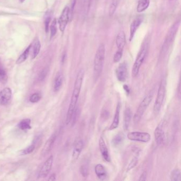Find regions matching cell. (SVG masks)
<instances>
[{"instance_id": "4", "label": "cell", "mask_w": 181, "mask_h": 181, "mask_svg": "<svg viewBox=\"0 0 181 181\" xmlns=\"http://www.w3.org/2000/svg\"><path fill=\"white\" fill-rule=\"evenodd\" d=\"M153 96H154V92L153 91H151V92H150L145 97L144 99L142 100V102L140 104L133 117V122L134 124L138 123L141 120L146 109L148 108V106L152 100Z\"/></svg>"}, {"instance_id": "10", "label": "cell", "mask_w": 181, "mask_h": 181, "mask_svg": "<svg viewBox=\"0 0 181 181\" xmlns=\"http://www.w3.org/2000/svg\"><path fill=\"white\" fill-rule=\"evenodd\" d=\"M116 76L119 81L124 82L128 76V67L125 62L120 64L116 70Z\"/></svg>"}, {"instance_id": "22", "label": "cell", "mask_w": 181, "mask_h": 181, "mask_svg": "<svg viewBox=\"0 0 181 181\" xmlns=\"http://www.w3.org/2000/svg\"><path fill=\"white\" fill-rule=\"evenodd\" d=\"M124 139H125V136H124V133L122 132L118 133L112 139V145L114 147H117L123 143Z\"/></svg>"}, {"instance_id": "9", "label": "cell", "mask_w": 181, "mask_h": 181, "mask_svg": "<svg viewBox=\"0 0 181 181\" xmlns=\"http://www.w3.org/2000/svg\"><path fill=\"white\" fill-rule=\"evenodd\" d=\"M54 161V157L52 155L44 163L38 174V178H45L51 172Z\"/></svg>"}, {"instance_id": "29", "label": "cell", "mask_w": 181, "mask_h": 181, "mask_svg": "<svg viewBox=\"0 0 181 181\" xmlns=\"http://www.w3.org/2000/svg\"><path fill=\"white\" fill-rule=\"evenodd\" d=\"M50 31H51V38H52L57 33V20L55 18L52 22L50 26Z\"/></svg>"}, {"instance_id": "35", "label": "cell", "mask_w": 181, "mask_h": 181, "mask_svg": "<svg viewBox=\"0 0 181 181\" xmlns=\"http://www.w3.org/2000/svg\"><path fill=\"white\" fill-rule=\"evenodd\" d=\"M42 95L39 93H34L29 98L30 102L33 103H37L40 100Z\"/></svg>"}, {"instance_id": "16", "label": "cell", "mask_w": 181, "mask_h": 181, "mask_svg": "<svg viewBox=\"0 0 181 181\" xmlns=\"http://www.w3.org/2000/svg\"><path fill=\"white\" fill-rule=\"evenodd\" d=\"M56 139V136L54 134L48 139V140L46 142L45 145L43 147L42 150V155L43 156H45L47 154H48L51 150L52 148L53 147L55 141Z\"/></svg>"}, {"instance_id": "36", "label": "cell", "mask_w": 181, "mask_h": 181, "mask_svg": "<svg viewBox=\"0 0 181 181\" xmlns=\"http://www.w3.org/2000/svg\"><path fill=\"white\" fill-rule=\"evenodd\" d=\"M8 81V76L4 70L0 69V81L3 84H6Z\"/></svg>"}, {"instance_id": "5", "label": "cell", "mask_w": 181, "mask_h": 181, "mask_svg": "<svg viewBox=\"0 0 181 181\" xmlns=\"http://www.w3.org/2000/svg\"><path fill=\"white\" fill-rule=\"evenodd\" d=\"M180 21H176L174 24L172 25L171 27L169 28L167 34L165 42L163 44V47L161 51V54L164 55L168 51L171 46L172 45V43L174 42L176 33H178V28L180 27Z\"/></svg>"}, {"instance_id": "20", "label": "cell", "mask_w": 181, "mask_h": 181, "mask_svg": "<svg viewBox=\"0 0 181 181\" xmlns=\"http://www.w3.org/2000/svg\"><path fill=\"white\" fill-rule=\"evenodd\" d=\"M41 47V45L39 42V39L36 38L34 39L33 42L30 44V49H31V58L34 59L37 57L39 54L40 49Z\"/></svg>"}, {"instance_id": "18", "label": "cell", "mask_w": 181, "mask_h": 181, "mask_svg": "<svg viewBox=\"0 0 181 181\" xmlns=\"http://www.w3.org/2000/svg\"><path fill=\"white\" fill-rule=\"evenodd\" d=\"M120 109L121 106L120 103H118V105L116 106V109L115 113L114 119L113 120L112 124L109 127V130L110 131L115 130L118 127L119 123H120Z\"/></svg>"}, {"instance_id": "19", "label": "cell", "mask_w": 181, "mask_h": 181, "mask_svg": "<svg viewBox=\"0 0 181 181\" xmlns=\"http://www.w3.org/2000/svg\"><path fill=\"white\" fill-rule=\"evenodd\" d=\"M126 44L125 35L123 31H121L118 33L116 38V45L118 49L123 50Z\"/></svg>"}, {"instance_id": "40", "label": "cell", "mask_w": 181, "mask_h": 181, "mask_svg": "<svg viewBox=\"0 0 181 181\" xmlns=\"http://www.w3.org/2000/svg\"><path fill=\"white\" fill-rule=\"evenodd\" d=\"M56 178V175L55 173H53L50 176V177L48 178V181H55Z\"/></svg>"}, {"instance_id": "33", "label": "cell", "mask_w": 181, "mask_h": 181, "mask_svg": "<svg viewBox=\"0 0 181 181\" xmlns=\"http://www.w3.org/2000/svg\"><path fill=\"white\" fill-rule=\"evenodd\" d=\"M123 50H120V49H118V51L116 52L113 57V61L114 63H118V62L120 61L123 55Z\"/></svg>"}, {"instance_id": "11", "label": "cell", "mask_w": 181, "mask_h": 181, "mask_svg": "<svg viewBox=\"0 0 181 181\" xmlns=\"http://www.w3.org/2000/svg\"><path fill=\"white\" fill-rule=\"evenodd\" d=\"M164 122L162 121L158 125L154 132L155 139L157 145H162L165 140V133L163 129Z\"/></svg>"}, {"instance_id": "1", "label": "cell", "mask_w": 181, "mask_h": 181, "mask_svg": "<svg viewBox=\"0 0 181 181\" xmlns=\"http://www.w3.org/2000/svg\"><path fill=\"white\" fill-rule=\"evenodd\" d=\"M85 72L83 69H80L76 77V81L73 87L72 96L70 100L69 106L68 111L67 112L65 123L67 125L71 123V118L72 116L73 113L76 109L77 104L78 101V98L80 95V93L82 85L84 78Z\"/></svg>"}, {"instance_id": "43", "label": "cell", "mask_w": 181, "mask_h": 181, "mask_svg": "<svg viewBox=\"0 0 181 181\" xmlns=\"http://www.w3.org/2000/svg\"><path fill=\"white\" fill-rule=\"evenodd\" d=\"M19 1H20V3H23L25 1V0H19Z\"/></svg>"}, {"instance_id": "30", "label": "cell", "mask_w": 181, "mask_h": 181, "mask_svg": "<svg viewBox=\"0 0 181 181\" xmlns=\"http://www.w3.org/2000/svg\"><path fill=\"white\" fill-rule=\"evenodd\" d=\"M35 146L34 145H30L27 148H24V149L19 151V154L22 156H24V155H27L28 154H31L35 150Z\"/></svg>"}, {"instance_id": "38", "label": "cell", "mask_w": 181, "mask_h": 181, "mask_svg": "<svg viewBox=\"0 0 181 181\" xmlns=\"http://www.w3.org/2000/svg\"><path fill=\"white\" fill-rule=\"evenodd\" d=\"M46 75H47V70L46 69L43 70L39 74V80H40V81L43 80L45 78Z\"/></svg>"}, {"instance_id": "27", "label": "cell", "mask_w": 181, "mask_h": 181, "mask_svg": "<svg viewBox=\"0 0 181 181\" xmlns=\"http://www.w3.org/2000/svg\"><path fill=\"white\" fill-rule=\"evenodd\" d=\"M18 127L22 130H29L31 129V120L29 118L24 119L19 123Z\"/></svg>"}, {"instance_id": "12", "label": "cell", "mask_w": 181, "mask_h": 181, "mask_svg": "<svg viewBox=\"0 0 181 181\" xmlns=\"http://www.w3.org/2000/svg\"><path fill=\"white\" fill-rule=\"evenodd\" d=\"M12 97V90L10 88H4L0 91V105H6L9 103Z\"/></svg>"}, {"instance_id": "24", "label": "cell", "mask_w": 181, "mask_h": 181, "mask_svg": "<svg viewBox=\"0 0 181 181\" xmlns=\"http://www.w3.org/2000/svg\"><path fill=\"white\" fill-rule=\"evenodd\" d=\"M63 80V74L61 72L58 73L55 79L54 82V90L55 92H57L60 90L61 87L62 85Z\"/></svg>"}, {"instance_id": "39", "label": "cell", "mask_w": 181, "mask_h": 181, "mask_svg": "<svg viewBox=\"0 0 181 181\" xmlns=\"http://www.w3.org/2000/svg\"><path fill=\"white\" fill-rule=\"evenodd\" d=\"M147 174L146 172H143L141 174V175H140V178H139V181H145L147 179Z\"/></svg>"}, {"instance_id": "21", "label": "cell", "mask_w": 181, "mask_h": 181, "mask_svg": "<svg viewBox=\"0 0 181 181\" xmlns=\"http://www.w3.org/2000/svg\"><path fill=\"white\" fill-rule=\"evenodd\" d=\"M132 113L130 108L125 109L124 113V118H123V127L124 130L127 131L130 127L131 120L132 118Z\"/></svg>"}, {"instance_id": "13", "label": "cell", "mask_w": 181, "mask_h": 181, "mask_svg": "<svg viewBox=\"0 0 181 181\" xmlns=\"http://www.w3.org/2000/svg\"><path fill=\"white\" fill-rule=\"evenodd\" d=\"M99 147L103 159L107 162H110L111 159L109 154V150L107 145H106L105 140L102 136L100 138L99 140Z\"/></svg>"}, {"instance_id": "7", "label": "cell", "mask_w": 181, "mask_h": 181, "mask_svg": "<svg viewBox=\"0 0 181 181\" xmlns=\"http://www.w3.org/2000/svg\"><path fill=\"white\" fill-rule=\"evenodd\" d=\"M127 139L133 141L148 143L150 141L151 136L147 132H131L127 134Z\"/></svg>"}, {"instance_id": "2", "label": "cell", "mask_w": 181, "mask_h": 181, "mask_svg": "<svg viewBox=\"0 0 181 181\" xmlns=\"http://www.w3.org/2000/svg\"><path fill=\"white\" fill-rule=\"evenodd\" d=\"M105 58V47L102 44L97 50L94 58V75L95 80L98 79L102 72Z\"/></svg>"}, {"instance_id": "17", "label": "cell", "mask_w": 181, "mask_h": 181, "mask_svg": "<svg viewBox=\"0 0 181 181\" xmlns=\"http://www.w3.org/2000/svg\"><path fill=\"white\" fill-rule=\"evenodd\" d=\"M95 172L97 178H99L100 180H102V181L105 180L107 177V173L106 170L105 168L101 164H98L95 166Z\"/></svg>"}, {"instance_id": "8", "label": "cell", "mask_w": 181, "mask_h": 181, "mask_svg": "<svg viewBox=\"0 0 181 181\" xmlns=\"http://www.w3.org/2000/svg\"><path fill=\"white\" fill-rule=\"evenodd\" d=\"M70 15V9L68 6H65L61 13L60 17L58 19L59 28L61 31L63 32L65 29L68 22L69 21Z\"/></svg>"}, {"instance_id": "6", "label": "cell", "mask_w": 181, "mask_h": 181, "mask_svg": "<svg viewBox=\"0 0 181 181\" xmlns=\"http://www.w3.org/2000/svg\"><path fill=\"white\" fill-rule=\"evenodd\" d=\"M166 91V82L163 79L160 82V85L157 92V97L154 104V112L155 114H158L160 112L165 98Z\"/></svg>"}, {"instance_id": "3", "label": "cell", "mask_w": 181, "mask_h": 181, "mask_svg": "<svg viewBox=\"0 0 181 181\" xmlns=\"http://www.w3.org/2000/svg\"><path fill=\"white\" fill-rule=\"evenodd\" d=\"M148 47V42H144L138 52L132 69V76L133 77H136L139 74L140 69L142 66V64L143 63L147 54Z\"/></svg>"}, {"instance_id": "34", "label": "cell", "mask_w": 181, "mask_h": 181, "mask_svg": "<svg viewBox=\"0 0 181 181\" xmlns=\"http://www.w3.org/2000/svg\"><path fill=\"white\" fill-rule=\"evenodd\" d=\"M79 171L82 177L87 178L88 174H89V170H88V167L86 165H82L80 166Z\"/></svg>"}, {"instance_id": "31", "label": "cell", "mask_w": 181, "mask_h": 181, "mask_svg": "<svg viewBox=\"0 0 181 181\" xmlns=\"http://www.w3.org/2000/svg\"><path fill=\"white\" fill-rule=\"evenodd\" d=\"M118 0H113L112 2L110 4L109 8V15L110 16H112L115 13L118 7Z\"/></svg>"}, {"instance_id": "23", "label": "cell", "mask_w": 181, "mask_h": 181, "mask_svg": "<svg viewBox=\"0 0 181 181\" xmlns=\"http://www.w3.org/2000/svg\"><path fill=\"white\" fill-rule=\"evenodd\" d=\"M140 150H137L136 151V154L134 155V156H133L132 159L131 160L130 163L128 164V166L127 167V171L129 172L131 170L133 169L137 165V164L138 163L139 161V157L140 155Z\"/></svg>"}, {"instance_id": "14", "label": "cell", "mask_w": 181, "mask_h": 181, "mask_svg": "<svg viewBox=\"0 0 181 181\" xmlns=\"http://www.w3.org/2000/svg\"><path fill=\"white\" fill-rule=\"evenodd\" d=\"M142 21H143L142 17H139L134 19L132 22L131 23V24L130 25V37H129V40L130 42L132 41V40L133 39L136 30H138L140 26L142 24Z\"/></svg>"}, {"instance_id": "32", "label": "cell", "mask_w": 181, "mask_h": 181, "mask_svg": "<svg viewBox=\"0 0 181 181\" xmlns=\"http://www.w3.org/2000/svg\"><path fill=\"white\" fill-rule=\"evenodd\" d=\"M51 21V13L49 12H47L46 13L45 16V29L46 33H47L49 30V24Z\"/></svg>"}, {"instance_id": "28", "label": "cell", "mask_w": 181, "mask_h": 181, "mask_svg": "<svg viewBox=\"0 0 181 181\" xmlns=\"http://www.w3.org/2000/svg\"><path fill=\"white\" fill-rule=\"evenodd\" d=\"M170 179L172 181H181V172L180 169H175L172 171L170 174Z\"/></svg>"}, {"instance_id": "25", "label": "cell", "mask_w": 181, "mask_h": 181, "mask_svg": "<svg viewBox=\"0 0 181 181\" xmlns=\"http://www.w3.org/2000/svg\"><path fill=\"white\" fill-rule=\"evenodd\" d=\"M150 4V0H139L138 6L136 8V11L138 13L145 11L147 9Z\"/></svg>"}, {"instance_id": "37", "label": "cell", "mask_w": 181, "mask_h": 181, "mask_svg": "<svg viewBox=\"0 0 181 181\" xmlns=\"http://www.w3.org/2000/svg\"><path fill=\"white\" fill-rule=\"evenodd\" d=\"M91 0H84V11L86 15H87L90 7Z\"/></svg>"}, {"instance_id": "26", "label": "cell", "mask_w": 181, "mask_h": 181, "mask_svg": "<svg viewBox=\"0 0 181 181\" xmlns=\"http://www.w3.org/2000/svg\"><path fill=\"white\" fill-rule=\"evenodd\" d=\"M30 45L24 50V51L22 53V54H21L20 55V56L18 57V58L16 61V63L17 64H20L22 63L23 62H24V61L26 60L28 57V56L30 53Z\"/></svg>"}, {"instance_id": "41", "label": "cell", "mask_w": 181, "mask_h": 181, "mask_svg": "<svg viewBox=\"0 0 181 181\" xmlns=\"http://www.w3.org/2000/svg\"><path fill=\"white\" fill-rule=\"evenodd\" d=\"M123 88L125 91V92L127 93V94H129L130 93V89L129 87L127 85H124L123 86Z\"/></svg>"}, {"instance_id": "15", "label": "cell", "mask_w": 181, "mask_h": 181, "mask_svg": "<svg viewBox=\"0 0 181 181\" xmlns=\"http://www.w3.org/2000/svg\"><path fill=\"white\" fill-rule=\"evenodd\" d=\"M84 148V141L81 139H79L76 141L73 149L72 158L74 162H76L79 158L82 150Z\"/></svg>"}, {"instance_id": "42", "label": "cell", "mask_w": 181, "mask_h": 181, "mask_svg": "<svg viewBox=\"0 0 181 181\" xmlns=\"http://www.w3.org/2000/svg\"><path fill=\"white\" fill-rule=\"evenodd\" d=\"M180 81H179L178 85V96L180 97V94H181V90H180Z\"/></svg>"}]
</instances>
